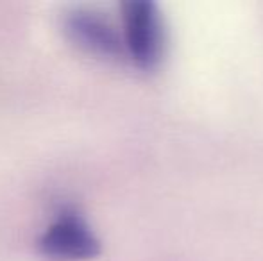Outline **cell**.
Wrapping results in <instances>:
<instances>
[{
    "instance_id": "obj_1",
    "label": "cell",
    "mask_w": 263,
    "mask_h": 261,
    "mask_svg": "<svg viewBox=\"0 0 263 261\" xmlns=\"http://www.w3.org/2000/svg\"><path fill=\"white\" fill-rule=\"evenodd\" d=\"M125 52L135 63L151 68L159 61L165 31L158 6L149 0H129L120 6Z\"/></svg>"
},
{
    "instance_id": "obj_2",
    "label": "cell",
    "mask_w": 263,
    "mask_h": 261,
    "mask_svg": "<svg viewBox=\"0 0 263 261\" xmlns=\"http://www.w3.org/2000/svg\"><path fill=\"white\" fill-rule=\"evenodd\" d=\"M38 251L52 261H83L101 252V242L79 213L63 209L40 234Z\"/></svg>"
},
{
    "instance_id": "obj_3",
    "label": "cell",
    "mask_w": 263,
    "mask_h": 261,
    "mask_svg": "<svg viewBox=\"0 0 263 261\" xmlns=\"http://www.w3.org/2000/svg\"><path fill=\"white\" fill-rule=\"evenodd\" d=\"M68 38L81 49L102 57H120L125 52L124 38L109 20L90 9H73L66 14Z\"/></svg>"
}]
</instances>
